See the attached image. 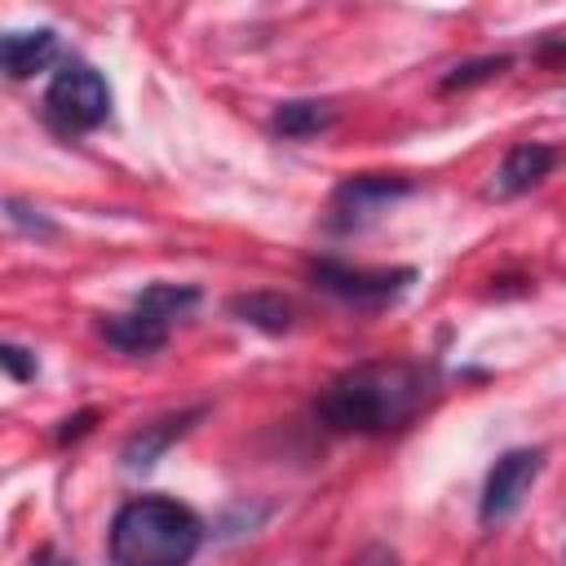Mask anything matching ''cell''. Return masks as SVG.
Here are the masks:
<instances>
[{
  "instance_id": "1",
  "label": "cell",
  "mask_w": 566,
  "mask_h": 566,
  "mask_svg": "<svg viewBox=\"0 0 566 566\" xmlns=\"http://www.w3.org/2000/svg\"><path fill=\"white\" fill-rule=\"evenodd\" d=\"M433 380L411 363H363L340 371L314 402L318 420L336 433H389L402 429L429 398Z\"/></svg>"
},
{
  "instance_id": "2",
  "label": "cell",
  "mask_w": 566,
  "mask_h": 566,
  "mask_svg": "<svg viewBox=\"0 0 566 566\" xmlns=\"http://www.w3.org/2000/svg\"><path fill=\"white\" fill-rule=\"evenodd\" d=\"M203 544V522L168 500V495H137L111 517V562L115 566H190Z\"/></svg>"
},
{
  "instance_id": "3",
  "label": "cell",
  "mask_w": 566,
  "mask_h": 566,
  "mask_svg": "<svg viewBox=\"0 0 566 566\" xmlns=\"http://www.w3.org/2000/svg\"><path fill=\"white\" fill-rule=\"evenodd\" d=\"M44 115L57 133H93L111 115V84L88 62H66L44 88Z\"/></svg>"
},
{
  "instance_id": "4",
  "label": "cell",
  "mask_w": 566,
  "mask_h": 566,
  "mask_svg": "<svg viewBox=\"0 0 566 566\" xmlns=\"http://www.w3.org/2000/svg\"><path fill=\"white\" fill-rule=\"evenodd\" d=\"M411 195V181L407 177H385V172H363V177H349L336 186L332 195V208H327V230L336 234H354L363 226H371L394 199Z\"/></svg>"
},
{
  "instance_id": "5",
  "label": "cell",
  "mask_w": 566,
  "mask_h": 566,
  "mask_svg": "<svg viewBox=\"0 0 566 566\" xmlns=\"http://www.w3.org/2000/svg\"><path fill=\"white\" fill-rule=\"evenodd\" d=\"M310 279L323 287V292H332V296H340V301H349V305H363V310H371V305H389V301H398L402 292H407V283L416 279V270H354V265H345V261H314L310 265Z\"/></svg>"
},
{
  "instance_id": "6",
  "label": "cell",
  "mask_w": 566,
  "mask_h": 566,
  "mask_svg": "<svg viewBox=\"0 0 566 566\" xmlns=\"http://www.w3.org/2000/svg\"><path fill=\"white\" fill-rule=\"evenodd\" d=\"M539 469H544V451L539 447H513V451H504L491 464L486 482H482V509H478V517L491 526V522H504L509 513H517L522 500L531 495Z\"/></svg>"
},
{
  "instance_id": "7",
  "label": "cell",
  "mask_w": 566,
  "mask_h": 566,
  "mask_svg": "<svg viewBox=\"0 0 566 566\" xmlns=\"http://www.w3.org/2000/svg\"><path fill=\"white\" fill-rule=\"evenodd\" d=\"M553 168H557V150H553V146H544V142H517V146L500 159V168H495V177H491V195H495V199L526 195V190L539 186Z\"/></svg>"
},
{
  "instance_id": "8",
  "label": "cell",
  "mask_w": 566,
  "mask_h": 566,
  "mask_svg": "<svg viewBox=\"0 0 566 566\" xmlns=\"http://www.w3.org/2000/svg\"><path fill=\"white\" fill-rule=\"evenodd\" d=\"M102 340L115 345L119 354H155L168 345V323L146 310L111 314V318H102Z\"/></svg>"
},
{
  "instance_id": "9",
  "label": "cell",
  "mask_w": 566,
  "mask_h": 566,
  "mask_svg": "<svg viewBox=\"0 0 566 566\" xmlns=\"http://www.w3.org/2000/svg\"><path fill=\"white\" fill-rule=\"evenodd\" d=\"M57 57V35L49 27H35V31H9L0 40V66L9 80H27L35 71H44L49 62Z\"/></svg>"
},
{
  "instance_id": "10",
  "label": "cell",
  "mask_w": 566,
  "mask_h": 566,
  "mask_svg": "<svg viewBox=\"0 0 566 566\" xmlns=\"http://www.w3.org/2000/svg\"><path fill=\"white\" fill-rule=\"evenodd\" d=\"M199 416H203V407H190V411L164 416V420H155V424H142V433H133V438L124 442V469H150Z\"/></svg>"
},
{
  "instance_id": "11",
  "label": "cell",
  "mask_w": 566,
  "mask_h": 566,
  "mask_svg": "<svg viewBox=\"0 0 566 566\" xmlns=\"http://www.w3.org/2000/svg\"><path fill=\"white\" fill-rule=\"evenodd\" d=\"M230 314H234L239 323H248V327L270 332V336L292 332V318H296L292 301H287V296H279V292H248V296H230Z\"/></svg>"
},
{
  "instance_id": "12",
  "label": "cell",
  "mask_w": 566,
  "mask_h": 566,
  "mask_svg": "<svg viewBox=\"0 0 566 566\" xmlns=\"http://www.w3.org/2000/svg\"><path fill=\"white\" fill-rule=\"evenodd\" d=\"M332 119H336L332 102H314V97H305V102H283V106L274 111L270 128H274L279 137H314V133L332 128Z\"/></svg>"
},
{
  "instance_id": "13",
  "label": "cell",
  "mask_w": 566,
  "mask_h": 566,
  "mask_svg": "<svg viewBox=\"0 0 566 566\" xmlns=\"http://www.w3.org/2000/svg\"><path fill=\"white\" fill-rule=\"evenodd\" d=\"M195 305H199V287H190V283H150V287L137 296V310H146V314H155V318H164V323L190 314Z\"/></svg>"
},
{
  "instance_id": "14",
  "label": "cell",
  "mask_w": 566,
  "mask_h": 566,
  "mask_svg": "<svg viewBox=\"0 0 566 566\" xmlns=\"http://www.w3.org/2000/svg\"><path fill=\"white\" fill-rule=\"evenodd\" d=\"M509 66V57L500 53V57H473V62H464V66H455L447 80H442V88L451 93V88H469V84H482V80H491V75H500Z\"/></svg>"
},
{
  "instance_id": "15",
  "label": "cell",
  "mask_w": 566,
  "mask_h": 566,
  "mask_svg": "<svg viewBox=\"0 0 566 566\" xmlns=\"http://www.w3.org/2000/svg\"><path fill=\"white\" fill-rule=\"evenodd\" d=\"M0 363H4V371H9V380H35V371H40V363H35V354L27 349V345H18V340H4L0 345Z\"/></svg>"
},
{
  "instance_id": "16",
  "label": "cell",
  "mask_w": 566,
  "mask_h": 566,
  "mask_svg": "<svg viewBox=\"0 0 566 566\" xmlns=\"http://www.w3.org/2000/svg\"><path fill=\"white\" fill-rule=\"evenodd\" d=\"M4 208H9V221H13L18 230H31V234H53V226L40 217V208H27L22 199H9Z\"/></svg>"
},
{
  "instance_id": "17",
  "label": "cell",
  "mask_w": 566,
  "mask_h": 566,
  "mask_svg": "<svg viewBox=\"0 0 566 566\" xmlns=\"http://www.w3.org/2000/svg\"><path fill=\"white\" fill-rule=\"evenodd\" d=\"M345 566H398V553H394L389 544H367V548H358Z\"/></svg>"
},
{
  "instance_id": "18",
  "label": "cell",
  "mask_w": 566,
  "mask_h": 566,
  "mask_svg": "<svg viewBox=\"0 0 566 566\" xmlns=\"http://www.w3.org/2000/svg\"><path fill=\"white\" fill-rule=\"evenodd\" d=\"M93 420H97V411L88 407V411H80V416H66L62 420V429H57V442H75V438H84L88 429H93Z\"/></svg>"
},
{
  "instance_id": "19",
  "label": "cell",
  "mask_w": 566,
  "mask_h": 566,
  "mask_svg": "<svg viewBox=\"0 0 566 566\" xmlns=\"http://www.w3.org/2000/svg\"><path fill=\"white\" fill-rule=\"evenodd\" d=\"M31 566H75V562H71V557H57L53 548H44V553H40V557H35Z\"/></svg>"
}]
</instances>
